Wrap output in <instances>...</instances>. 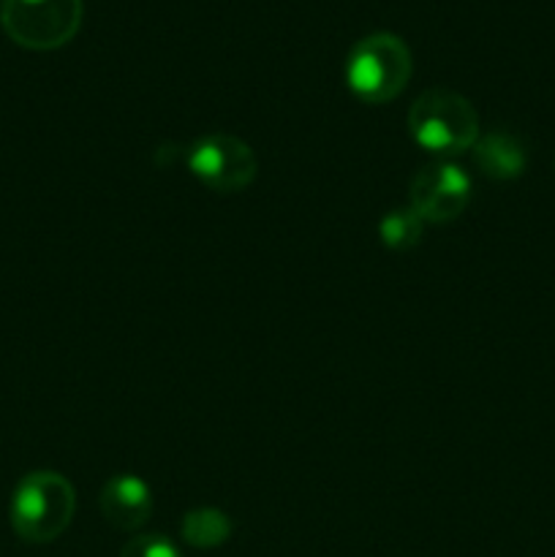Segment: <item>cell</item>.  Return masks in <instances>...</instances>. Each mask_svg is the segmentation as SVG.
<instances>
[{"mask_svg": "<svg viewBox=\"0 0 555 557\" xmlns=\"http://www.w3.org/2000/svg\"><path fill=\"white\" fill-rule=\"evenodd\" d=\"M76 495L54 471L27 473L11 498V528L27 544H49L74 520Z\"/></svg>", "mask_w": 555, "mask_h": 557, "instance_id": "obj_2", "label": "cell"}, {"mask_svg": "<svg viewBox=\"0 0 555 557\" xmlns=\"http://www.w3.org/2000/svg\"><path fill=\"white\" fill-rule=\"evenodd\" d=\"M468 201H471V180L449 161L430 163L411 183V210L424 223L455 221Z\"/></svg>", "mask_w": 555, "mask_h": 557, "instance_id": "obj_6", "label": "cell"}, {"mask_svg": "<svg viewBox=\"0 0 555 557\" xmlns=\"http://www.w3.org/2000/svg\"><path fill=\"white\" fill-rule=\"evenodd\" d=\"M422 218H419L411 207H403V210H392L381 218L379 237L386 248L408 250L422 239Z\"/></svg>", "mask_w": 555, "mask_h": 557, "instance_id": "obj_10", "label": "cell"}, {"mask_svg": "<svg viewBox=\"0 0 555 557\" xmlns=\"http://www.w3.org/2000/svg\"><path fill=\"white\" fill-rule=\"evenodd\" d=\"M120 557H183V553L169 539L158 536V533H147V536L131 539Z\"/></svg>", "mask_w": 555, "mask_h": 557, "instance_id": "obj_11", "label": "cell"}, {"mask_svg": "<svg viewBox=\"0 0 555 557\" xmlns=\"http://www.w3.org/2000/svg\"><path fill=\"white\" fill-rule=\"evenodd\" d=\"M232 536V522L218 509H194L183 520V539L196 549L221 547Z\"/></svg>", "mask_w": 555, "mask_h": 557, "instance_id": "obj_9", "label": "cell"}, {"mask_svg": "<svg viewBox=\"0 0 555 557\" xmlns=\"http://www.w3.org/2000/svg\"><path fill=\"white\" fill-rule=\"evenodd\" d=\"M188 169L215 194H237L254 183L259 161L239 136L210 134L190 145Z\"/></svg>", "mask_w": 555, "mask_h": 557, "instance_id": "obj_5", "label": "cell"}, {"mask_svg": "<svg viewBox=\"0 0 555 557\" xmlns=\"http://www.w3.org/2000/svg\"><path fill=\"white\" fill-rule=\"evenodd\" d=\"M101 511L118 531H139L152 515L150 487L139 476H112L101 490Z\"/></svg>", "mask_w": 555, "mask_h": 557, "instance_id": "obj_7", "label": "cell"}, {"mask_svg": "<svg viewBox=\"0 0 555 557\" xmlns=\"http://www.w3.org/2000/svg\"><path fill=\"white\" fill-rule=\"evenodd\" d=\"M82 0H0V25L11 41L47 52L69 44L82 25Z\"/></svg>", "mask_w": 555, "mask_h": 557, "instance_id": "obj_4", "label": "cell"}, {"mask_svg": "<svg viewBox=\"0 0 555 557\" xmlns=\"http://www.w3.org/2000/svg\"><path fill=\"white\" fill-rule=\"evenodd\" d=\"M411 76V52L395 33H370L354 44L346 60V82L365 103L397 98Z\"/></svg>", "mask_w": 555, "mask_h": 557, "instance_id": "obj_3", "label": "cell"}, {"mask_svg": "<svg viewBox=\"0 0 555 557\" xmlns=\"http://www.w3.org/2000/svg\"><path fill=\"white\" fill-rule=\"evenodd\" d=\"M477 166L490 180H515L526 172V147L511 134H488L473 145Z\"/></svg>", "mask_w": 555, "mask_h": 557, "instance_id": "obj_8", "label": "cell"}, {"mask_svg": "<svg viewBox=\"0 0 555 557\" xmlns=\"http://www.w3.org/2000/svg\"><path fill=\"white\" fill-rule=\"evenodd\" d=\"M408 134L419 147L441 158L460 156L479 139V114L473 103L449 87L419 92L408 109Z\"/></svg>", "mask_w": 555, "mask_h": 557, "instance_id": "obj_1", "label": "cell"}]
</instances>
